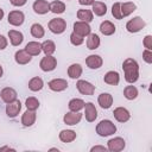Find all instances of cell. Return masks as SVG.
<instances>
[{
	"label": "cell",
	"instance_id": "obj_1",
	"mask_svg": "<svg viewBox=\"0 0 152 152\" xmlns=\"http://www.w3.org/2000/svg\"><path fill=\"white\" fill-rule=\"evenodd\" d=\"M125 80L128 83H134L139 78V64L133 58H126L122 63Z\"/></svg>",
	"mask_w": 152,
	"mask_h": 152
},
{
	"label": "cell",
	"instance_id": "obj_2",
	"mask_svg": "<svg viewBox=\"0 0 152 152\" xmlns=\"http://www.w3.org/2000/svg\"><path fill=\"white\" fill-rule=\"evenodd\" d=\"M116 132V126L110 120H101L96 125V133L100 137H109Z\"/></svg>",
	"mask_w": 152,
	"mask_h": 152
},
{
	"label": "cell",
	"instance_id": "obj_3",
	"mask_svg": "<svg viewBox=\"0 0 152 152\" xmlns=\"http://www.w3.org/2000/svg\"><path fill=\"white\" fill-rule=\"evenodd\" d=\"M49 30L55 34H61L66 28V21L63 18H53L48 24Z\"/></svg>",
	"mask_w": 152,
	"mask_h": 152
},
{
	"label": "cell",
	"instance_id": "obj_4",
	"mask_svg": "<svg viewBox=\"0 0 152 152\" xmlns=\"http://www.w3.org/2000/svg\"><path fill=\"white\" fill-rule=\"evenodd\" d=\"M145 25H146V23H145V20L141 17H134L133 19L127 21L126 30L128 32H131V33H137L140 30H142L145 27Z\"/></svg>",
	"mask_w": 152,
	"mask_h": 152
},
{
	"label": "cell",
	"instance_id": "obj_5",
	"mask_svg": "<svg viewBox=\"0 0 152 152\" xmlns=\"http://www.w3.org/2000/svg\"><path fill=\"white\" fill-rule=\"evenodd\" d=\"M39 66L43 71H52L55 70V68L57 66V59L52 56V55H45V57L42 58Z\"/></svg>",
	"mask_w": 152,
	"mask_h": 152
},
{
	"label": "cell",
	"instance_id": "obj_6",
	"mask_svg": "<svg viewBox=\"0 0 152 152\" xmlns=\"http://www.w3.org/2000/svg\"><path fill=\"white\" fill-rule=\"evenodd\" d=\"M125 146H126V142L121 137L112 138L107 142V150L112 152H120L125 148Z\"/></svg>",
	"mask_w": 152,
	"mask_h": 152
},
{
	"label": "cell",
	"instance_id": "obj_7",
	"mask_svg": "<svg viewBox=\"0 0 152 152\" xmlns=\"http://www.w3.org/2000/svg\"><path fill=\"white\" fill-rule=\"evenodd\" d=\"M77 90L83 95H93L95 91V86L86 80H78L76 83Z\"/></svg>",
	"mask_w": 152,
	"mask_h": 152
},
{
	"label": "cell",
	"instance_id": "obj_8",
	"mask_svg": "<svg viewBox=\"0 0 152 152\" xmlns=\"http://www.w3.org/2000/svg\"><path fill=\"white\" fill-rule=\"evenodd\" d=\"M8 24L13 25V26H20L24 20H25V15L21 11H11L8 13Z\"/></svg>",
	"mask_w": 152,
	"mask_h": 152
},
{
	"label": "cell",
	"instance_id": "obj_9",
	"mask_svg": "<svg viewBox=\"0 0 152 152\" xmlns=\"http://www.w3.org/2000/svg\"><path fill=\"white\" fill-rule=\"evenodd\" d=\"M90 31H91V28H90V26H89L88 23H84V21H76V23L74 24V32L77 33L78 36L83 37V38L87 37V36H89V34H90Z\"/></svg>",
	"mask_w": 152,
	"mask_h": 152
},
{
	"label": "cell",
	"instance_id": "obj_10",
	"mask_svg": "<svg viewBox=\"0 0 152 152\" xmlns=\"http://www.w3.org/2000/svg\"><path fill=\"white\" fill-rule=\"evenodd\" d=\"M48 86L52 91H63L68 88V82L64 78H53L48 83Z\"/></svg>",
	"mask_w": 152,
	"mask_h": 152
},
{
	"label": "cell",
	"instance_id": "obj_11",
	"mask_svg": "<svg viewBox=\"0 0 152 152\" xmlns=\"http://www.w3.org/2000/svg\"><path fill=\"white\" fill-rule=\"evenodd\" d=\"M82 119V114L80 112H68L64 116H63V121L64 124L69 125V126H74L77 125Z\"/></svg>",
	"mask_w": 152,
	"mask_h": 152
},
{
	"label": "cell",
	"instance_id": "obj_12",
	"mask_svg": "<svg viewBox=\"0 0 152 152\" xmlns=\"http://www.w3.org/2000/svg\"><path fill=\"white\" fill-rule=\"evenodd\" d=\"M0 96L5 103H10L17 100V91L11 87H6L0 91Z\"/></svg>",
	"mask_w": 152,
	"mask_h": 152
},
{
	"label": "cell",
	"instance_id": "obj_13",
	"mask_svg": "<svg viewBox=\"0 0 152 152\" xmlns=\"http://www.w3.org/2000/svg\"><path fill=\"white\" fill-rule=\"evenodd\" d=\"M20 109H21V102L19 100H15L6 104V114L10 118H15L19 114Z\"/></svg>",
	"mask_w": 152,
	"mask_h": 152
},
{
	"label": "cell",
	"instance_id": "obj_14",
	"mask_svg": "<svg viewBox=\"0 0 152 152\" xmlns=\"http://www.w3.org/2000/svg\"><path fill=\"white\" fill-rule=\"evenodd\" d=\"M14 59H15V62H17L18 64H20V65H25V64H27V63L31 62L32 56H31L25 49H21V50H18V51L15 52V55H14Z\"/></svg>",
	"mask_w": 152,
	"mask_h": 152
},
{
	"label": "cell",
	"instance_id": "obj_15",
	"mask_svg": "<svg viewBox=\"0 0 152 152\" xmlns=\"http://www.w3.org/2000/svg\"><path fill=\"white\" fill-rule=\"evenodd\" d=\"M84 115H86V120H87L88 122L95 121V119L97 118V110H96L94 103L87 102V103L84 104Z\"/></svg>",
	"mask_w": 152,
	"mask_h": 152
},
{
	"label": "cell",
	"instance_id": "obj_16",
	"mask_svg": "<svg viewBox=\"0 0 152 152\" xmlns=\"http://www.w3.org/2000/svg\"><path fill=\"white\" fill-rule=\"evenodd\" d=\"M113 115H114L115 120L119 121V122H126V121H128L129 118H131L129 112H128L125 107H116V108L114 109V112H113Z\"/></svg>",
	"mask_w": 152,
	"mask_h": 152
},
{
	"label": "cell",
	"instance_id": "obj_17",
	"mask_svg": "<svg viewBox=\"0 0 152 152\" xmlns=\"http://www.w3.org/2000/svg\"><path fill=\"white\" fill-rule=\"evenodd\" d=\"M86 64L89 69H99L102 66L103 61L99 55H90L86 58Z\"/></svg>",
	"mask_w": 152,
	"mask_h": 152
},
{
	"label": "cell",
	"instance_id": "obj_18",
	"mask_svg": "<svg viewBox=\"0 0 152 152\" xmlns=\"http://www.w3.org/2000/svg\"><path fill=\"white\" fill-rule=\"evenodd\" d=\"M32 7L37 14H45L50 11V4L46 0H36Z\"/></svg>",
	"mask_w": 152,
	"mask_h": 152
},
{
	"label": "cell",
	"instance_id": "obj_19",
	"mask_svg": "<svg viewBox=\"0 0 152 152\" xmlns=\"http://www.w3.org/2000/svg\"><path fill=\"white\" fill-rule=\"evenodd\" d=\"M36 118H37L36 110H30V109H27V110L23 114V116H21V124H23V126H25V127H31V126L36 122Z\"/></svg>",
	"mask_w": 152,
	"mask_h": 152
},
{
	"label": "cell",
	"instance_id": "obj_20",
	"mask_svg": "<svg viewBox=\"0 0 152 152\" xmlns=\"http://www.w3.org/2000/svg\"><path fill=\"white\" fill-rule=\"evenodd\" d=\"M97 102H99V104H100L101 108L108 109L113 104V96L110 94H108V93H102V94L99 95Z\"/></svg>",
	"mask_w": 152,
	"mask_h": 152
},
{
	"label": "cell",
	"instance_id": "obj_21",
	"mask_svg": "<svg viewBox=\"0 0 152 152\" xmlns=\"http://www.w3.org/2000/svg\"><path fill=\"white\" fill-rule=\"evenodd\" d=\"M8 38H10V42L13 46H19L24 40L23 33L20 31H17V30H10L8 31Z\"/></svg>",
	"mask_w": 152,
	"mask_h": 152
},
{
	"label": "cell",
	"instance_id": "obj_22",
	"mask_svg": "<svg viewBox=\"0 0 152 152\" xmlns=\"http://www.w3.org/2000/svg\"><path fill=\"white\" fill-rule=\"evenodd\" d=\"M103 81L104 83L109 84V86H116L119 82H120V75L118 71H114V70H110L108 71L104 77H103Z\"/></svg>",
	"mask_w": 152,
	"mask_h": 152
},
{
	"label": "cell",
	"instance_id": "obj_23",
	"mask_svg": "<svg viewBox=\"0 0 152 152\" xmlns=\"http://www.w3.org/2000/svg\"><path fill=\"white\" fill-rule=\"evenodd\" d=\"M115 25L109 20H104L100 25V32L104 36H112L113 33H115Z\"/></svg>",
	"mask_w": 152,
	"mask_h": 152
},
{
	"label": "cell",
	"instance_id": "obj_24",
	"mask_svg": "<svg viewBox=\"0 0 152 152\" xmlns=\"http://www.w3.org/2000/svg\"><path fill=\"white\" fill-rule=\"evenodd\" d=\"M59 140L62 142H71L76 139V132L72 129H63L59 132Z\"/></svg>",
	"mask_w": 152,
	"mask_h": 152
},
{
	"label": "cell",
	"instance_id": "obj_25",
	"mask_svg": "<svg viewBox=\"0 0 152 152\" xmlns=\"http://www.w3.org/2000/svg\"><path fill=\"white\" fill-rule=\"evenodd\" d=\"M25 50L31 56H38L42 52V45L38 42H28L25 46Z\"/></svg>",
	"mask_w": 152,
	"mask_h": 152
},
{
	"label": "cell",
	"instance_id": "obj_26",
	"mask_svg": "<svg viewBox=\"0 0 152 152\" xmlns=\"http://www.w3.org/2000/svg\"><path fill=\"white\" fill-rule=\"evenodd\" d=\"M82 75V66L78 63H74L68 68V76L72 80L78 78Z\"/></svg>",
	"mask_w": 152,
	"mask_h": 152
},
{
	"label": "cell",
	"instance_id": "obj_27",
	"mask_svg": "<svg viewBox=\"0 0 152 152\" xmlns=\"http://www.w3.org/2000/svg\"><path fill=\"white\" fill-rule=\"evenodd\" d=\"M120 10H121L122 18H125L137 10V5L134 2H124V4H120Z\"/></svg>",
	"mask_w": 152,
	"mask_h": 152
},
{
	"label": "cell",
	"instance_id": "obj_28",
	"mask_svg": "<svg viewBox=\"0 0 152 152\" xmlns=\"http://www.w3.org/2000/svg\"><path fill=\"white\" fill-rule=\"evenodd\" d=\"M86 102L82 99H71L68 103V107L71 112H80L81 109L84 108Z\"/></svg>",
	"mask_w": 152,
	"mask_h": 152
},
{
	"label": "cell",
	"instance_id": "obj_29",
	"mask_svg": "<svg viewBox=\"0 0 152 152\" xmlns=\"http://www.w3.org/2000/svg\"><path fill=\"white\" fill-rule=\"evenodd\" d=\"M91 12L95 13V15H97V17H102L107 13V6H106V4L101 2V1H94Z\"/></svg>",
	"mask_w": 152,
	"mask_h": 152
},
{
	"label": "cell",
	"instance_id": "obj_30",
	"mask_svg": "<svg viewBox=\"0 0 152 152\" xmlns=\"http://www.w3.org/2000/svg\"><path fill=\"white\" fill-rule=\"evenodd\" d=\"M100 37L95 33H90L88 36V39H87V48L89 50H95L100 46Z\"/></svg>",
	"mask_w": 152,
	"mask_h": 152
},
{
	"label": "cell",
	"instance_id": "obj_31",
	"mask_svg": "<svg viewBox=\"0 0 152 152\" xmlns=\"http://www.w3.org/2000/svg\"><path fill=\"white\" fill-rule=\"evenodd\" d=\"M44 86V82L40 77L36 76V77H32L30 81H28V89L32 90V91H39Z\"/></svg>",
	"mask_w": 152,
	"mask_h": 152
},
{
	"label": "cell",
	"instance_id": "obj_32",
	"mask_svg": "<svg viewBox=\"0 0 152 152\" xmlns=\"http://www.w3.org/2000/svg\"><path fill=\"white\" fill-rule=\"evenodd\" d=\"M50 11L55 14H61L65 11V4L59 0H55L50 4Z\"/></svg>",
	"mask_w": 152,
	"mask_h": 152
},
{
	"label": "cell",
	"instance_id": "obj_33",
	"mask_svg": "<svg viewBox=\"0 0 152 152\" xmlns=\"http://www.w3.org/2000/svg\"><path fill=\"white\" fill-rule=\"evenodd\" d=\"M77 18L80 21L90 23L93 20V12L90 10H78L77 11Z\"/></svg>",
	"mask_w": 152,
	"mask_h": 152
},
{
	"label": "cell",
	"instance_id": "obj_34",
	"mask_svg": "<svg viewBox=\"0 0 152 152\" xmlns=\"http://www.w3.org/2000/svg\"><path fill=\"white\" fill-rule=\"evenodd\" d=\"M40 45H42V51L45 55H52L56 51V45L52 40H45Z\"/></svg>",
	"mask_w": 152,
	"mask_h": 152
},
{
	"label": "cell",
	"instance_id": "obj_35",
	"mask_svg": "<svg viewBox=\"0 0 152 152\" xmlns=\"http://www.w3.org/2000/svg\"><path fill=\"white\" fill-rule=\"evenodd\" d=\"M124 96L127 100H134L138 96V89L134 86H127L124 89Z\"/></svg>",
	"mask_w": 152,
	"mask_h": 152
},
{
	"label": "cell",
	"instance_id": "obj_36",
	"mask_svg": "<svg viewBox=\"0 0 152 152\" xmlns=\"http://www.w3.org/2000/svg\"><path fill=\"white\" fill-rule=\"evenodd\" d=\"M31 34H32L34 38H42V37H44V34H45L44 27H43L40 24H38V23L33 24V25L31 26Z\"/></svg>",
	"mask_w": 152,
	"mask_h": 152
},
{
	"label": "cell",
	"instance_id": "obj_37",
	"mask_svg": "<svg viewBox=\"0 0 152 152\" xmlns=\"http://www.w3.org/2000/svg\"><path fill=\"white\" fill-rule=\"evenodd\" d=\"M25 106H26V108L30 109V110H36V109H38V107H39V101H38L36 97L30 96V97L26 99Z\"/></svg>",
	"mask_w": 152,
	"mask_h": 152
},
{
	"label": "cell",
	"instance_id": "obj_38",
	"mask_svg": "<svg viewBox=\"0 0 152 152\" xmlns=\"http://www.w3.org/2000/svg\"><path fill=\"white\" fill-rule=\"evenodd\" d=\"M70 42H71V44H72V45H75V46H78V45L83 44V42H84V38H83V37H81V36H78L77 33L72 32V33L70 34Z\"/></svg>",
	"mask_w": 152,
	"mask_h": 152
},
{
	"label": "cell",
	"instance_id": "obj_39",
	"mask_svg": "<svg viewBox=\"0 0 152 152\" xmlns=\"http://www.w3.org/2000/svg\"><path fill=\"white\" fill-rule=\"evenodd\" d=\"M112 14L115 19L118 20H121L122 19V15H121V10H120V2H115L113 6H112Z\"/></svg>",
	"mask_w": 152,
	"mask_h": 152
},
{
	"label": "cell",
	"instance_id": "obj_40",
	"mask_svg": "<svg viewBox=\"0 0 152 152\" xmlns=\"http://www.w3.org/2000/svg\"><path fill=\"white\" fill-rule=\"evenodd\" d=\"M142 58H144V61L146 62V63H148V64H151L152 63V51L151 50H144V52H142Z\"/></svg>",
	"mask_w": 152,
	"mask_h": 152
},
{
	"label": "cell",
	"instance_id": "obj_41",
	"mask_svg": "<svg viewBox=\"0 0 152 152\" xmlns=\"http://www.w3.org/2000/svg\"><path fill=\"white\" fill-rule=\"evenodd\" d=\"M144 46L147 49V50H152V36L151 34H147L145 38H144Z\"/></svg>",
	"mask_w": 152,
	"mask_h": 152
},
{
	"label": "cell",
	"instance_id": "obj_42",
	"mask_svg": "<svg viewBox=\"0 0 152 152\" xmlns=\"http://www.w3.org/2000/svg\"><path fill=\"white\" fill-rule=\"evenodd\" d=\"M10 2L13 5V6H17V7H20V6H24L27 0H10Z\"/></svg>",
	"mask_w": 152,
	"mask_h": 152
},
{
	"label": "cell",
	"instance_id": "obj_43",
	"mask_svg": "<svg viewBox=\"0 0 152 152\" xmlns=\"http://www.w3.org/2000/svg\"><path fill=\"white\" fill-rule=\"evenodd\" d=\"M90 151L91 152H96V151H103V152H106L107 151V147L106 146H102V145H96V146H93L90 148Z\"/></svg>",
	"mask_w": 152,
	"mask_h": 152
},
{
	"label": "cell",
	"instance_id": "obj_44",
	"mask_svg": "<svg viewBox=\"0 0 152 152\" xmlns=\"http://www.w3.org/2000/svg\"><path fill=\"white\" fill-rule=\"evenodd\" d=\"M6 46H7V39L2 34H0V50L6 49Z\"/></svg>",
	"mask_w": 152,
	"mask_h": 152
},
{
	"label": "cell",
	"instance_id": "obj_45",
	"mask_svg": "<svg viewBox=\"0 0 152 152\" xmlns=\"http://www.w3.org/2000/svg\"><path fill=\"white\" fill-rule=\"evenodd\" d=\"M95 0H78L80 5H83V6H89V5H93Z\"/></svg>",
	"mask_w": 152,
	"mask_h": 152
},
{
	"label": "cell",
	"instance_id": "obj_46",
	"mask_svg": "<svg viewBox=\"0 0 152 152\" xmlns=\"http://www.w3.org/2000/svg\"><path fill=\"white\" fill-rule=\"evenodd\" d=\"M2 151H15V150L10 146H2V147H0V152H2Z\"/></svg>",
	"mask_w": 152,
	"mask_h": 152
},
{
	"label": "cell",
	"instance_id": "obj_47",
	"mask_svg": "<svg viewBox=\"0 0 152 152\" xmlns=\"http://www.w3.org/2000/svg\"><path fill=\"white\" fill-rule=\"evenodd\" d=\"M4 14H5V13H4V10H2L1 7H0V20H1L2 18H4Z\"/></svg>",
	"mask_w": 152,
	"mask_h": 152
},
{
	"label": "cell",
	"instance_id": "obj_48",
	"mask_svg": "<svg viewBox=\"0 0 152 152\" xmlns=\"http://www.w3.org/2000/svg\"><path fill=\"white\" fill-rule=\"evenodd\" d=\"M2 72H4V70H2V66L0 65V77L2 76Z\"/></svg>",
	"mask_w": 152,
	"mask_h": 152
},
{
	"label": "cell",
	"instance_id": "obj_49",
	"mask_svg": "<svg viewBox=\"0 0 152 152\" xmlns=\"http://www.w3.org/2000/svg\"><path fill=\"white\" fill-rule=\"evenodd\" d=\"M50 151H57V152H58V148H56V147H53V148H50Z\"/></svg>",
	"mask_w": 152,
	"mask_h": 152
}]
</instances>
